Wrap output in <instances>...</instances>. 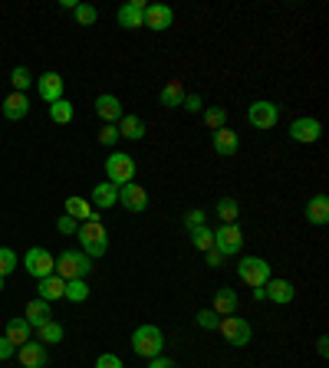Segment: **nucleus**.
Here are the masks:
<instances>
[{"label": "nucleus", "instance_id": "1", "mask_svg": "<svg viewBox=\"0 0 329 368\" xmlns=\"http://www.w3.org/2000/svg\"><path fill=\"white\" fill-rule=\"evenodd\" d=\"M132 352H135L139 359H158V355L164 352L162 329H158V325H152V322L139 325V329L132 332Z\"/></svg>", "mask_w": 329, "mask_h": 368}, {"label": "nucleus", "instance_id": "2", "mask_svg": "<svg viewBox=\"0 0 329 368\" xmlns=\"http://www.w3.org/2000/svg\"><path fill=\"white\" fill-rule=\"evenodd\" d=\"M93 273V260L83 250H66L56 257V276L60 280H86Z\"/></svg>", "mask_w": 329, "mask_h": 368}, {"label": "nucleus", "instance_id": "3", "mask_svg": "<svg viewBox=\"0 0 329 368\" xmlns=\"http://www.w3.org/2000/svg\"><path fill=\"white\" fill-rule=\"evenodd\" d=\"M76 237H79V243H83V253H86L89 260L105 257V250H109V237H105V227L99 221L83 224V227L76 231Z\"/></svg>", "mask_w": 329, "mask_h": 368}, {"label": "nucleus", "instance_id": "4", "mask_svg": "<svg viewBox=\"0 0 329 368\" xmlns=\"http://www.w3.org/2000/svg\"><path fill=\"white\" fill-rule=\"evenodd\" d=\"M105 181L122 188V184H132L135 181V158L125 152H113L105 158Z\"/></svg>", "mask_w": 329, "mask_h": 368}, {"label": "nucleus", "instance_id": "5", "mask_svg": "<svg viewBox=\"0 0 329 368\" xmlns=\"http://www.w3.org/2000/svg\"><path fill=\"white\" fill-rule=\"evenodd\" d=\"M237 276H241V283H247L251 290L267 286V280H273V276H270V263L263 257H241V263H237Z\"/></svg>", "mask_w": 329, "mask_h": 368}, {"label": "nucleus", "instance_id": "6", "mask_svg": "<svg viewBox=\"0 0 329 368\" xmlns=\"http://www.w3.org/2000/svg\"><path fill=\"white\" fill-rule=\"evenodd\" d=\"M214 250L221 253V257H237L244 250V231L237 227V224H221L214 231Z\"/></svg>", "mask_w": 329, "mask_h": 368}, {"label": "nucleus", "instance_id": "7", "mask_svg": "<svg viewBox=\"0 0 329 368\" xmlns=\"http://www.w3.org/2000/svg\"><path fill=\"white\" fill-rule=\"evenodd\" d=\"M217 332L224 335L234 349H244V345L254 339V325L247 322V319H241V316H224L221 319V325H217Z\"/></svg>", "mask_w": 329, "mask_h": 368}, {"label": "nucleus", "instance_id": "8", "mask_svg": "<svg viewBox=\"0 0 329 368\" xmlns=\"http://www.w3.org/2000/svg\"><path fill=\"white\" fill-rule=\"evenodd\" d=\"M24 266H26V273L30 276L46 280V276L56 273V257H53L46 247H30L26 250V257H24Z\"/></svg>", "mask_w": 329, "mask_h": 368}, {"label": "nucleus", "instance_id": "9", "mask_svg": "<svg viewBox=\"0 0 329 368\" xmlns=\"http://www.w3.org/2000/svg\"><path fill=\"white\" fill-rule=\"evenodd\" d=\"M247 122H251L254 129H273L280 122V105H273L270 99H257L247 109Z\"/></svg>", "mask_w": 329, "mask_h": 368}, {"label": "nucleus", "instance_id": "10", "mask_svg": "<svg viewBox=\"0 0 329 368\" xmlns=\"http://www.w3.org/2000/svg\"><path fill=\"white\" fill-rule=\"evenodd\" d=\"M290 138L300 142V145H313L323 138V125L320 119H310V115H300V119L290 122Z\"/></svg>", "mask_w": 329, "mask_h": 368}, {"label": "nucleus", "instance_id": "11", "mask_svg": "<svg viewBox=\"0 0 329 368\" xmlns=\"http://www.w3.org/2000/svg\"><path fill=\"white\" fill-rule=\"evenodd\" d=\"M119 204L125 207V211H132V214H142V211H148V191L142 188V184H122L119 188Z\"/></svg>", "mask_w": 329, "mask_h": 368}, {"label": "nucleus", "instance_id": "12", "mask_svg": "<svg viewBox=\"0 0 329 368\" xmlns=\"http://www.w3.org/2000/svg\"><path fill=\"white\" fill-rule=\"evenodd\" d=\"M145 0H129L125 7H119V14H115V20H119V26H125V30H142L145 26Z\"/></svg>", "mask_w": 329, "mask_h": 368}, {"label": "nucleus", "instance_id": "13", "mask_svg": "<svg viewBox=\"0 0 329 368\" xmlns=\"http://www.w3.org/2000/svg\"><path fill=\"white\" fill-rule=\"evenodd\" d=\"M36 93H40V99H43L46 105L60 102L63 99V76L60 73H43V76L36 79Z\"/></svg>", "mask_w": 329, "mask_h": 368}, {"label": "nucleus", "instance_id": "14", "mask_svg": "<svg viewBox=\"0 0 329 368\" xmlns=\"http://www.w3.org/2000/svg\"><path fill=\"white\" fill-rule=\"evenodd\" d=\"M95 115H99L105 125H115V122L125 115V109H122V102H119V95H113V93L99 95V99H95Z\"/></svg>", "mask_w": 329, "mask_h": 368}, {"label": "nucleus", "instance_id": "15", "mask_svg": "<svg viewBox=\"0 0 329 368\" xmlns=\"http://www.w3.org/2000/svg\"><path fill=\"white\" fill-rule=\"evenodd\" d=\"M172 23H174V10L168 7V4H152V7H145V26L148 30L162 33V30H168Z\"/></svg>", "mask_w": 329, "mask_h": 368}, {"label": "nucleus", "instance_id": "16", "mask_svg": "<svg viewBox=\"0 0 329 368\" xmlns=\"http://www.w3.org/2000/svg\"><path fill=\"white\" fill-rule=\"evenodd\" d=\"M17 352H20V365L24 368H46L50 365V355H46L43 342H24Z\"/></svg>", "mask_w": 329, "mask_h": 368}, {"label": "nucleus", "instance_id": "17", "mask_svg": "<svg viewBox=\"0 0 329 368\" xmlns=\"http://www.w3.org/2000/svg\"><path fill=\"white\" fill-rule=\"evenodd\" d=\"M0 112H4L7 122H20V119H26V112H30V99H26L24 93H10L7 99H4V105H0Z\"/></svg>", "mask_w": 329, "mask_h": 368}, {"label": "nucleus", "instance_id": "18", "mask_svg": "<svg viewBox=\"0 0 329 368\" xmlns=\"http://www.w3.org/2000/svg\"><path fill=\"white\" fill-rule=\"evenodd\" d=\"M115 129H119V138H129V142H142L145 138V122L139 119V115H132V112H125L119 122H115Z\"/></svg>", "mask_w": 329, "mask_h": 368}, {"label": "nucleus", "instance_id": "19", "mask_svg": "<svg viewBox=\"0 0 329 368\" xmlns=\"http://www.w3.org/2000/svg\"><path fill=\"white\" fill-rule=\"evenodd\" d=\"M89 204H93L95 211H109L113 204H119V188H115V184H109V181L95 184L93 197H89Z\"/></svg>", "mask_w": 329, "mask_h": 368}, {"label": "nucleus", "instance_id": "20", "mask_svg": "<svg viewBox=\"0 0 329 368\" xmlns=\"http://www.w3.org/2000/svg\"><path fill=\"white\" fill-rule=\"evenodd\" d=\"M63 207H66V214H70L73 221H86V224H89V221H99V211L89 204L86 197H76V194H73V197H66V204H63Z\"/></svg>", "mask_w": 329, "mask_h": 368}, {"label": "nucleus", "instance_id": "21", "mask_svg": "<svg viewBox=\"0 0 329 368\" xmlns=\"http://www.w3.org/2000/svg\"><path fill=\"white\" fill-rule=\"evenodd\" d=\"M263 293H267V300H270V303H277V306H286V303H293V296H296L293 283H286V280H267Z\"/></svg>", "mask_w": 329, "mask_h": 368}, {"label": "nucleus", "instance_id": "22", "mask_svg": "<svg viewBox=\"0 0 329 368\" xmlns=\"http://www.w3.org/2000/svg\"><path fill=\"white\" fill-rule=\"evenodd\" d=\"M237 148H241V138H237L234 129H217L214 132V152L221 154V158H231V154H237Z\"/></svg>", "mask_w": 329, "mask_h": 368}, {"label": "nucleus", "instance_id": "23", "mask_svg": "<svg viewBox=\"0 0 329 368\" xmlns=\"http://www.w3.org/2000/svg\"><path fill=\"white\" fill-rule=\"evenodd\" d=\"M306 221H310L313 227L329 224V197L326 194H313L310 197V204H306Z\"/></svg>", "mask_w": 329, "mask_h": 368}, {"label": "nucleus", "instance_id": "24", "mask_svg": "<svg viewBox=\"0 0 329 368\" xmlns=\"http://www.w3.org/2000/svg\"><path fill=\"white\" fill-rule=\"evenodd\" d=\"M36 293H40L43 303H56V300H63V293H66V280H60V276L53 273V276H46V280H40Z\"/></svg>", "mask_w": 329, "mask_h": 368}, {"label": "nucleus", "instance_id": "25", "mask_svg": "<svg viewBox=\"0 0 329 368\" xmlns=\"http://www.w3.org/2000/svg\"><path fill=\"white\" fill-rule=\"evenodd\" d=\"M184 86H182V79H168L162 89V95H158V102L164 105V109H178V105L184 102Z\"/></svg>", "mask_w": 329, "mask_h": 368}, {"label": "nucleus", "instance_id": "26", "mask_svg": "<svg viewBox=\"0 0 329 368\" xmlns=\"http://www.w3.org/2000/svg\"><path fill=\"white\" fill-rule=\"evenodd\" d=\"M4 335H7V339H10V342H14V345H17V349H20V345H24V342H30V335H33V325H30V322H26V319H10V322H7V329H4Z\"/></svg>", "mask_w": 329, "mask_h": 368}, {"label": "nucleus", "instance_id": "27", "mask_svg": "<svg viewBox=\"0 0 329 368\" xmlns=\"http://www.w3.org/2000/svg\"><path fill=\"white\" fill-rule=\"evenodd\" d=\"M237 303H241V300H237L234 290H217L214 293V306H211V309L224 319V316H234V312H237Z\"/></svg>", "mask_w": 329, "mask_h": 368}, {"label": "nucleus", "instance_id": "28", "mask_svg": "<svg viewBox=\"0 0 329 368\" xmlns=\"http://www.w3.org/2000/svg\"><path fill=\"white\" fill-rule=\"evenodd\" d=\"M50 316H53L50 303H43V300H30V303H26V309H24V319L33 325V329H36V325H43V322H50Z\"/></svg>", "mask_w": 329, "mask_h": 368}, {"label": "nucleus", "instance_id": "29", "mask_svg": "<svg viewBox=\"0 0 329 368\" xmlns=\"http://www.w3.org/2000/svg\"><path fill=\"white\" fill-rule=\"evenodd\" d=\"M191 233V243H194V250H201V253H208V250H214V231H211L208 224L204 227H194Z\"/></svg>", "mask_w": 329, "mask_h": 368}, {"label": "nucleus", "instance_id": "30", "mask_svg": "<svg viewBox=\"0 0 329 368\" xmlns=\"http://www.w3.org/2000/svg\"><path fill=\"white\" fill-rule=\"evenodd\" d=\"M36 339L43 345H56V342H63V325L60 322H43V325H36Z\"/></svg>", "mask_w": 329, "mask_h": 368}, {"label": "nucleus", "instance_id": "31", "mask_svg": "<svg viewBox=\"0 0 329 368\" xmlns=\"http://www.w3.org/2000/svg\"><path fill=\"white\" fill-rule=\"evenodd\" d=\"M63 300L86 303L89 300V283L86 280H66V293H63Z\"/></svg>", "mask_w": 329, "mask_h": 368}, {"label": "nucleus", "instance_id": "32", "mask_svg": "<svg viewBox=\"0 0 329 368\" xmlns=\"http://www.w3.org/2000/svg\"><path fill=\"white\" fill-rule=\"evenodd\" d=\"M204 125H208L211 132L224 129L227 125V109L224 105H208V109H204Z\"/></svg>", "mask_w": 329, "mask_h": 368}, {"label": "nucleus", "instance_id": "33", "mask_svg": "<svg viewBox=\"0 0 329 368\" xmlns=\"http://www.w3.org/2000/svg\"><path fill=\"white\" fill-rule=\"evenodd\" d=\"M50 119L56 122V125H70L73 122V102L70 99H60V102L50 105Z\"/></svg>", "mask_w": 329, "mask_h": 368}, {"label": "nucleus", "instance_id": "34", "mask_svg": "<svg viewBox=\"0 0 329 368\" xmlns=\"http://www.w3.org/2000/svg\"><path fill=\"white\" fill-rule=\"evenodd\" d=\"M237 214H241L237 201H231V197H221V201H217V217H221V224H237Z\"/></svg>", "mask_w": 329, "mask_h": 368}, {"label": "nucleus", "instance_id": "35", "mask_svg": "<svg viewBox=\"0 0 329 368\" xmlns=\"http://www.w3.org/2000/svg\"><path fill=\"white\" fill-rule=\"evenodd\" d=\"M73 17H76L79 26H93L95 20H99V10L93 7V4H76V10H73Z\"/></svg>", "mask_w": 329, "mask_h": 368}, {"label": "nucleus", "instance_id": "36", "mask_svg": "<svg viewBox=\"0 0 329 368\" xmlns=\"http://www.w3.org/2000/svg\"><path fill=\"white\" fill-rule=\"evenodd\" d=\"M10 83H14V93H26L30 83H33V76H30V69L26 66H17L14 73H10Z\"/></svg>", "mask_w": 329, "mask_h": 368}, {"label": "nucleus", "instance_id": "37", "mask_svg": "<svg viewBox=\"0 0 329 368\" xmlns=\"http://www.w3.org/2000/svg\"><path fill=\"white\" fill-rule=\"evenodd\" d=\"M194 322H198L201 329H204V332H214L217 325H221V316H217L214 309H201L198 316H194Z\"/></svg>", "mask_w": 329, "mask_h": 368}, {"label": "nucleus", "instance_id": "38", "mask_svg": "<svg viewBox=\"0 0 329 368\" xmlns=\"http://www.w3.org/2000/svg\"><path fill=\"white\" fill-rule=\"evenodd\" d=\"M17 253H14V250L10 247H0V276H10L14 273V270H17Z\"/></svg>", "mask_w": 329, "mask_h": 368}, {"label": "nucleus", "instance_id": "39", "mask_svg": "<svg viewBox=\"0 0 329 368\" xmlns=\"http://www.w3.org/2000/svg\"><path fill=\"white\" fill-rule=\"evenodd\" d=\"M115 142H119V129H115V125H103V132H99V145L113 148Z\"/></svg>", "mask_w": 329, "mask_h": 368}, {"label": "nucleus", "instance_id": "40", "mask_svg": "<svg viewBox=\"0 0 329 368\" xmlns=\"http://www.w3.org/2000/svg\"><path fill=\"white\" fill-rule=\"evenodd\" d=\"M95 368H125V365H122L119 355H113V352H103V355L95 359Z\"/></svg>", "mask_w": 329, "mask_h": 368}, {"label": "nucleus", "instance_id": "41", "mask_svg": "<svg viewBox=\"0 0 329 368\" xmlns=\"http://www.w3.org/2000/svg\"><path fill=\"white\" fill-rule=\"evenodd\" d=\"M56 231H60V233H76L79 231V221H73L70 214H63L60 221H56Z\"/></svg>", "mask_w": 329, "mask_h": 368}, {"label": "nucleus", "instance_id": "42", "mask_svg": "<svg viewBox=\"0 0 329 368\" xmlns=\"http://www.w3.org/2000/svg\"><path fill=\"white\" fill-rule=\"evenodd\" d=\"M17 355V345L10 342L7 335H0V362H7V359H14Z\"/></svg>", "mask_w": 329, "mask_h": 368}, {"label": "nucleus", "instance_id": "43", "mask_svg": "<svg viewBox=\"0 0 329 368\" xmlns=\"http://www.w3.org/2000/svg\"><path fill=\"white\" fill-rule=\"evenodd\" d=\"M184 227H188V231L204 227V211H188V214H184Z\"/></svg>", "mask_w": 329, "mask_h": 368}, {"label": "nucleus", "instance_id": "44", "mask_svg": "<svg viewBox=\"0 0 329 368\" xmlns=\"http://www.w3.org/2000/svg\"><path fill=\"white\" fill-rule=\"evenodd\" d=\"M182 109L184 112H201V109H204V102H201V95H184Z\"/></svg>", "mask_w": 329, "mask_h": 368}, {"label": "nucleus", "instance_id": "45", "mask_svg": "<svg viewBox=\"0 0 329 368\" xmlns=\"http://www.w3.org/2000/svg\"><path fill=\"white\" fill-rule=\"evenodd\" d=\"M148 368H178V362L164 359V355H158V359H148Z\"/></svg>", "mask_w": 329, "mask_h": 368}, {"label": "nucleus", "instance_id": "46", "mask_svg": "<svg viewBox=\"0 0 329 368\" xmlns=\"http://www.w3.org/2000/svg\"><path fill=\"white\" fill-rule=\"evenodd\" d=\"M204 257H208V266H224V257H221V253H217V250H208V253H204Z\"/></svg>", "mask_w": 329, "mask_h": 368}, {"label": "nucleus", "instance_id": "47", "mask_svg": "<svg viewBox=\"0 0 329 368\" xmlns=\"http://www.w3.org/2000/svg\"><path fill=\"white\" fill-rule=\"evenodd\" d=\"M329 339H326V335H323V339H320V345H316V349H320V355H323V359H326V355H329Z\"/></svg>", "mask_w": 329, "mask_h": 368}, {"label": "nucleus", "instance_id": "48", "mask_svg": "<svg viewBox=\"0 0 329 368\" xmlns=\"http://www.w3.org/2000/svg\"><path fill=\"white\" fill-rule=\"evenodd\" d=\"M0 290H4V276H0Z\"/></svg>", "mask_w": 329, "mask_h": 368}]
</instances>
